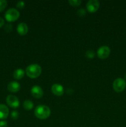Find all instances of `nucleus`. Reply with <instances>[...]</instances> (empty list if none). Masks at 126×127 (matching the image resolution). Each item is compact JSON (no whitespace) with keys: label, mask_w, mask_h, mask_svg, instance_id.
I'll return each mask as SVG.
<instances>
[{"label":"nucleus","mask_w":126,"mask_h":127,"mask_svg":"<svg viewBox=\"0 0 126 127\" xmlns=\"http://www.w3.org/2000/svg\"><path fill=\"white\" fill-rule=\"evenodd\" d=\"M20 12L15 8H10L5 13V19L8 22H13L19 17Z\"/></svg>","instance_id":"7ed1b4c3"},{"label":"nucleus","mask_w":126,"mask_h":127,"mask_svg":"<svg viewBox=\"0 0 126 127\" xmlns=\"http://www.w3.org/2000/svg\"><path fill=\"white\" fill-rule=\"evenodd\" d=\"M51 91L54 95L61 96L64 93V88L59 84H54L51 87Z\"/></svg>","instance_id":"1a4fd4ad"},{"label":"nucleus","mask_w":126,"mask_h":127,"mask_svg":"<svg viewBox=\"0 0 126 127\" xmlns=\"http://www.w3.org/2000/svg\"><path fill=\"white\" fill-rule=\"evenodd\" d=\"M31 93H32V95L37 99L42 97L44 94V92H43L42 88L37 85L33 86L32 87L31 89Z\"/></svg>","instance_id":"6e6552de"},{"label":"nucleus","mask_w":126,"mask_h":127,"mask_svg":"<svg viewBox=\"0 0 126 127\" xmlns=\"http://www.w3.org/2000/svg\"><path fill=\"white\" fill-rule=\"evenodd\" d=\"M19 117V113L17 111L14 110V111H12L11 113V117L13 120H16V119L18 118Z\"/></svg>","instance_id":"aec40b11"},{"label":"nucleus","mask_w":126,"mask_h":127,"mask_svg":"<svg viewBox=\"0 0 126 127\" xmlns=\"http://www.w3.org/2000/svg\"><path fill=\"white\" fill-rule=\"evenodd\" d=\"M17 7L19 9H22L25 6V2H23V1H19V2H17Z\"/></svg>","instance_id":"412c9836"},{"label":"nucleus","mask_w":126,"mask_h":127,"mask_svg":"<svg viewBox=\"0 0 126 127\" xmlns=\"http://www.w3.org/2000/svg\"><path fill=\"white\" fill-rule=\"evenodd\" d=\"M17 31L21 35H24L27 34L28 31V28L27 24L24 23V22H21L19 24L17 27Z\"/></svg>","instance_id":"9d476101"},{"label":"nucleus","mask_w":126,"mask_h":127,"mask_svg":"<svg viewBox=\"0 0 126 127\" xmlns=\"http://www.w3.org/2000/svg\"><path fill=\"white\" fill-rule=\"evenodd\" d=\"M4 24V21L2 17H0V27L3 26Z\"/></svg>","instance_id":"5701e85b"},{"label":"nucleus","mask_w":126,"mask_h":127,"mask_svg":"<svg viewBox=\"0 0 126 127\" xmlns=\"http://www.w3.org/2000/svg\"><path fill=\"white\" fill-rule=\"evenodd\" d=\"M21 89V85L16 81H12L7 85V89L11 93H16Z\"/></svg>","instance_id":"f8f14e48"},{"label":"nucleus","mask_w":126,"mask_h":127,"mask_svg":"<svg viewBox=\"0 0 126 127\" xmlns=\"http://www.w3.org/2000/svg\"><path fill=\"white\" fill-rule=\"evenodd\" d=\"M12 26L11 24H6V26H4V30L5 31H6V32H11V31H12Z\"/></svg>","instance_id":"6ab92c4d"},{"label":"nucleus","mask_w":126,"mask_h":127,"mask_svg":"<svg viewBox=\"0 0 126 127\" xmlns=\"http://www.w3.org/2000/svg\"><path fill=\"white\" fill-rule=\"evenodd\" d=\"M69 4L72 6H78L81 4V0H69Z\"/></svg>","instance_id":"dca6fc26"},{"label":"nucleus","mask_w":126,"mask_h":127,"mask_svg":"<svg viewBox=\"0 0 126 127\" xmlns=\"http://www.w3.org/2000/svg\"><path fill=\"white\" fill-rule=\"evenodd\" d=\"M26 74L30 78H36L42 73V68L38 64H32L28 66L25 69Z\"/></svg>","instance_id":"f03ea898"},{"label":"nucleus","mask_w":126,"mask_h":127,"mask_svg":"<svg viewBox=\"0 0 126 127\" xmlns=\"http://www.w3.org/2000/svg\"><path fill=\"white\" fill-rule=\"evenodd\" d=\"M23 107L25 110H30L33 107V103L30 100H25L23 103Z\"/></svg>","instance_id":"4468645a"},{"label":"nucleus","mask_w":126,"mask_h":127,"mask_svg":"<svg viewBox=\"0 0 126 127\" xmlns=\"http://www.w3.org/2000/svg\"><path fill=\"white\" fill-rule=\"evenodd\" d=\"M7 123L4 120H1L0 121V127H7Z\"/></svg>","instance_id":"4be33fe9"},{"label":"nucleus","mask_w":126,"mask_h":127,"mask_svg":"<svg viewBox=\"0 0 126 127\" xmlns=\"http://www.w3.org/2000/svg\"><path fill=\"white\" fill-rule=\"evenodd\" d=\"M114 90L117 93H121L123 91L126 87V81L125 79L121 78L115 79L112 84Z\"/></svg>","instance_id":"20e7f679"},{"label":"nucleus","mask_w":126,"mask_h":127,"mask_svg":"<svg viewBox=\"0 0 126 127\" xmlns=\"http://www.w3.org/2000/svg\"><path fill=\"white\" fill-rule=\"evenodd\" d=\"M9 110L6 105L0 104V120L7 119L9 115Z\"/></svg>","instance_id":"9b49d317"},{"label":"nucleus","mask_w":126,"mask_h":127,"mask_svg":"<svg viewBox=\"0 0 126 127\" xmlns=\"http://www.w3.org/2000/svg\"><path fill=\"white\" fill-rule=\"evenodd\" d=\"M124 77H125V79H126V74H125V76H124Z\"/></svg>","instance_id":"b1692460"},{"label":"nucleus","mask_w":126,"mask_h":127,"mask_svg":"<svg viewBox=\"0 0 126 127\" xmlns=\"http://www.w3.org/2000/svg\"><path fill=\"white\" fill-rule=\"evenodd\" d=\"M25 74L24 71L21 68L16 69L13 73V77L16 79H21L23 77Z\"/></svg>","instance_id":"ddd939ff"},{"label":"nucleus","mask_w":126,"mask_h":127,"mask_svg":"<svg viewBox=\"0 0 126 127\" xmlns=\"http://www.w3.org/2000/svg\"><path fill=\"white\" fill-rule=\"evenodd\" d=\"M51 114L49 107L44 105H40L35 109V115L40 120H45L48 119Z\"/></svg>","instance_id":"f257e3e1"},{"label":"nucleus","mask_w":126,"mask_h":127,"mask_svg":"<svg viewBox=\"0 0 126 127\" xmlns=\"http://www.w3.org/2000/svg\"><path fill=\"white\" fill-rule=\"evenodd\" d=\"M100 7V2L98 0H90L86 3V9L90 12H95Z\"/></svg>","instance_id":"423d86ee"},{"label":"nucleus","mask_w":126,"mask_h":127,"mask_svg":"<svg viewBox=\"0 0 126 127\" xmlns=\"http://www.w3.org/2000/svg\"><path fill=\"white\" fill-rule=\"evenodd\" d=\"M95 53L92 50H88L86 52V57L88 58H93L95 57Z\"/></svg>","instance_id":"f3484780"},{"label":"nucleus","mask_w":126,"mask_h":127,"mask_svg":"<svg viewBox=\"0 0 126 127\" xmlns=\"http://www.w3.org/2000/svg\"><path fill=\"white\" fill-rule=\"evenodd\" d=\"M6 102L12 108H17L20 105V102L18 98L14 95H7L6 98Z\"/></svg>","instance_id":"0eeeda50"},{"label":"nucleus","mask_w":126,"mask_h":127,"mask_svg":"<svg viewBox=\"0 0 126 127\" xmlns=\"http://www.w3.org/2000/svg\"><path fill=\"white\" fill-rule=\"evenodd\" d=\"M77 14H79V16H84L86 14V10L84 8H81L77 11Z\"/></svg>","instance_id":"a211bd4d"},{"label":"nucleus","mask_w":126,"mask_h":127,"mask_svg":"<svg viewBox=\"0 0 126 127\" xmlns=\"http://www.w3.org/2000/svg\"><path fill=\"white\" fill-rule=\"evenodd\" d=\"M110 53H111V50H110L109 47L107 46H102L98 50L97 55L98 57L100 59L103 60L107 58L109 55Z\"/></svg>","instance_id":"39448f33"},{"label":"nucleus","mask_w":126,"mask_h":127,"mask_svg":"<svg viewBox=\"0 0 126 127\" xmlns=\"http://www.w3.org/2000/svg\"><path fill=\"white\" fill-rule=\"evenodd\" d=\"M7 2L6 0H0V12L3 11L6 7Z\"/></svg>","instance_id":"2eb2a0df"}]
</instances>
